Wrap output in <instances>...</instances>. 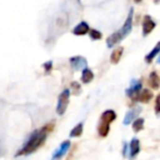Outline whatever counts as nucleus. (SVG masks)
I'll return each mask as SVG.
<instances>
[{
	"label": "nucleus",
	"instance_id": "nucleus-8",
	"mask_svg": "<svg viewBox=\"0 0 160 160\" xmlns=\"http://www.w3.org/2000/svg\"><path fill=\"white\" fill-rule=\"evenodd\" d=\"M70 64L73 69L79 70V69H81V68H86V66H87V60L83 57H81V56H76V57L70 58Z\"/></svg>",
	"mask_w": 160,
	"mask_h": 160
},
{
	"label": "nucleus",
	"instance_id": "nucleus-18",
	"mask_svg": "<svg viewBox=\"0 0 160 160\" xmlns=\"http://www.w3.org/2000/svg\"><path fill=\"white\" fill-rule=\"evenodd\" d=\"M144 123H145L144 118H137V120H135L133 123V129L135 132L142 131L144 128Z\"/></svg>",
	"mask_w": 160,
	"mask_h": 160
},
{
	"label": "nucleus",
	"instance_id": "nucleus-11",
	"mask_svg": "<svg viewBox=\"0 0 160 160\" xmlns=\"http://www.w3.org/2000/svg\"><path fill=\"white\" fill-rule=\"evenodd\" d=\"M139 112H140V108H134V109L129 110V111L126 113V115H125L124 121H123L124 125L131 124V123L134 121V118H136V115H138V113H139Z\"/></svg>",
	"mask_w": 160,
	"mask_h": 160
},
{
	"label": "nucleus",
	"instance_id": "nucleus-12",
	"mask_svg": "<svg viewBox=\"0 0 160 160\" xmlns=\"http://www.w3.org/2000/svg\"><path fill=\"white\" fill-rule=\"evenodd\" d=\"M94 78V75L92 72L91 69H88V68H83L82 70V75H81V80H82L83 83H89L91 82L92 80Z\"/></svg>",
	"mask_w": 160,
	"mask_h": 160
},
{
	"label": "nucleus",
	"instance_id": "nucleus-13",
	"mask_svg": "<svg viewBox=\"0 0 160 160\" xmlns=\"http://www.w3.org/2000/svg\"><path fill=\"white\" fill-rule=\"evenodd\" d=\"M123 51H124V48H123L122 46L116 47V49H114L113 53H112V55H111L112 64H118V62H120L121 57H122V55H123Z\"/></svg>",
	"mask_w": 160,
	"mask_h": 160
},
{
	"label": "nucleus",
	"instance_id": "nucleus-20",
	"mask_svg": "<svg viewBox=\"0 0 160 160\" xmlns=\"http://www.w3.org/2000/svg\"><path fill=\"white\" fill-rule=\"evenodd\" d=\"M159 98L160 96L157 97V99H156V114H159L160 113V105H159Z\"/></svg>",
	"mask_w": 160,
	"mask_h": 160
},
{
	"label": "nucleus",
	"instance_id": "nucleus-9",
	"mask_svg": "<svg viewBox=\"0 0 160 160\" xmlns=\"http://www.w3.org/2000/svg\"><path fill=\"white\" fill-rule=\"evenodd\" d=\"M89 30H90V28H89V25H88V23L82 21V22H80L79 24H77L73 28L72 33L75 34V35H85V34H87L88 32H89Z\"/></svg>",
	"mask_w": 160,
	"mask_h": 160
},
{
	"label": "nucleus",
	"instance_id": "nucleus-21",
	"mask_svg": "<svg viewBox=\"0 0 160 160\" xmlns=\"http://www.w3.org/2000/svg\"><path fill=\"white\" fill-rule=\"evenodd\" d=\"M44 68H45V71H46V72H49V71H51V68H52V62H47L46 64H44Z\"/></svg>",
	"mask_w": 160,
	"mask_h": 160
},
{
	"label": "nucleus",
	"instance_id": "nucleus-4",
	"mask_svg": "<svg viewBox=\"0 0 160 160\" xmlns=\"http://www.w3.org/2000/svg\"><path fill=\"white\" fill-rule=\"evenodd\" d=\"M69 98H70V92L68 89H65L62 93L58 97V102H57V108H56V111H57L58 115H64V113L66 112L67 107L69 104Z\"/></svg>",
	"mask_w": 160,
	"mask_h": 160
},
{
	"label": "nucleus",
	"instance_id": "nucleus-5",
	"mask_svg": "<svg viewBox=\"0 0 160 160\" xmlns=\"http://www.w3.org/2000/svg\"><path fill=\"white\" fill-rule=\"evenodd\" d=\"M69 147H70V142H69V140H65V142H62V144H60L59 148H58L57 150H55L53 157H52V160H58L62 157H64L65 153L68 151Z\"/></svg>",
	"mask_w": 160,
	"mask_h": 160
},
{
	"label": "nucleus",
	"instance_id": "nucleus-16",
	"mask_svg": "<svg viewBox=\"0 0 160 160\" xmlns=\"http://www.w3.org/2000/svg\"><path fill=\"white\" fill-rule=\"evenodd\" d=\"M159 53H160V43H157V45H156V47L152 49V51L150 52V53L148 54V55L146 56V62H152V59L156 57L157 55H159Z\"/></svg>",
	"mask_w": 160,
	"mask_h": 160
},
{
	"label": "nucleus",
	"instance_id": "nucleus-24",
	"mask_svg": "<svg viewBox=\"0 0 160 160\" xmlns=\"http://www.w3.org/2000/svg\"><path fill=\"white\" fill-rule=\"evenodd\" d=\"M134 1H135V2H137V3H139L140 1H142V0H134Z\"/></svg>",
	"mask_w": 160,
	"mask_h": 160
},
{
	"label": "nucleus",
	"instance_id": "nucleus-3",
	"mask_svg": "<svg viewBox=\"0 0 160 160\" xmlns=\"http://www.w3.org/2000/svg\"><path fill=\"white\" fill-rule=\"evenodd\" d=\"M116 118V114L112 110H108V111L103 112V114L101 115L100 120V125L98 126V132L102 137L108 136L110 132V124L113 122Z\"/></svg>",
	"mask_w": 160,
	"mask_h": 160
},
{
	"label": "nucleus",
	"instance_id": "nucleus-23",
	"mask_svg": "<svg viewBox=\"0 0 160 160\" xmlns=\"http://www.w3.org/2000/svg\"><path fill=\"white\" fill-rule=\"evenodd\" d=\"M126 148H127V145L124 144V151H123V155L126 156Z\"/></svg>",
	"mask_w": 160,
	"mask_h": 160
},
{
	"label": "nucleus",
	"instance_id": "nucleus-22",
	"mask_svg": "<svg viewBox=\"0 0 160 160\" xmlns=\"http://www.w3.org/2000/svg\"><path fill=\"white\" fill-rule=\"evenodd\" d=\"M5 153V151H3V148H2V144H1V142H0V157Z\"/></svg>",
	"mask_w": 160,
	"mask_h": 160
},
{
	"label": "nucleus",
	"instance_id": "nucleus-14",
	"mask_svg": "<svg viewBox=\"0 0 160 160\" xmlns=\"http://www.w3.org/2000/svg\"><path fill=\"white\" fill-rule=\"evenodd\" d=\"M151 98H152V93H151L148 89H144L142 91L139 92L137 100L142 103H147V102H149V100H150Z\"/></svg>",
	"mask_w": 160,
	"mask_h": 160
},
{
	"label": "nucleus",
	"instance_id": "nucleus-1",
	"mask_svg": "<svg viewBox=\"0 0 160 160\" xmlns=\"http://www.w3.org/2000/svg\"><path fill=\"white\" fill-rule=\"evenodd\" d=\"M47 134H48V128L47 127H42L40 129H36L35 132L32 133V135L29 137L24 146L17 152V157L21 155H30V153L34 152L38 147H41L46 139Z\"/></svg>",
	"mask_w": 160,
	"mask_h": 160
},
{
	"label": "nucleus",
	"instance_id": "nucleus-7",
	"mask_svg": "<svg viewBox=\"0 0 160 160\" xmlns=\"http://www.w3.org/2000/svg\"><path fill=\"white\" fill-rule=\"evenodd\" d=\"M156 28V22L149 16H145L142 22V35L146 36Z\"/></svg>",
	"mask_w": 160,
	"mask_h": 160
},
{
	"label": "nucleus",
	"instance_id": "nucleus-2",
	"mask_svg": "<svg viewBox=\"0 0 160 160\" xmlns=\"http://www.w3.org/2000/svg\"><path fill=\"white\" fill-rule=\"evenodd\" d=\"M133 9L129 10V13L127 16L126 20H125L124 24H123L122 29L120 30L118 32H115V33L111 34V35L108 38L107 40V44L108 47H113L115 46L116 44L121 42L122 40H124L132 31V28H133Z\"/></svg>",
	"mask_w": 160,
	"mask_h": 160
},
{
	"label": "nucleus",
	"instance_id": "nucleus-6",
	"mask_svg": "<svg viewBox=\"0 0 160 160\" xmlns=\"http://www.w3.org/2000/svg\"><path fill=\"white\" fill-rule=\"evenodd\" d=\"M142 86L140 81H135V80H133V81H132V87L126 90V93L128 94L132 99H136V100H137L138 94H139L140 90H142Z\"/></svg>",
	"mask_w": 160,
	"mask_h": 160
},
{
	"label": "nucleus",
	"instance_id": "nucleus-17",
	"mask_svg": "<svg viewBox=\"0 0 160 160\" xmlns=\"http://www.w3.org/2000/svg\"><path fill=\"white\" fill-rule=\"evenodd\" d=\"M82 131H83V124L82 123H79L77 126H75L71 129L69 135H70V137H78V136H80L82 134Z\"/></svg>",
	"mask_w": 160,
	"mask_h": 160
},
{
	"label": "nucleus",
	"instance_id": "nucleus-19",
	"mask_svg": "<svg viewBox=\"0 0 160 160\" xmlns=\"http://www.w3.org/2000/svg\"><path fill=\"white\" fill-rule=\"evenodd\" d=\"M89 35L90 38H92V40H100L101 38H102V33H101L100 31H98V30H90L89 31Z\"/></svg>",
	"mask_w": 160,
	"mask_h": 160
},
{
	"label": "nucleus",
	"instance_id": "nucleus-15",
	"mask_svg": "<svg viewBox=\"0 0 160 160\" xmlns=\"http://www.w3.org/2000/svg\"><path fill=\"white\" fill-rule=\"evenodd\" d=\"M149 83L153 89H158L159 88V77H158L157 72L152 71L149 76Z\"/></svg>",
	"mask_w": 160,
	"mask_h": 160
},
{
	"label": "nucleus",
	"instance_id": "nucleus-10",
	"mask_svg": "<svg viewBox=\"0 0 160 160\" xmlns=\"http://www.w3.org/2000/svg\"><path fill=\"white\" fill-rule=\"evenodd\" d=\"M140 150V145H139V140L137 138H133L129 144V157L134 158L138 155Z\"/></svg>",
	"mask_w": 160,
	"mask_h": 160
}]
</instances>
